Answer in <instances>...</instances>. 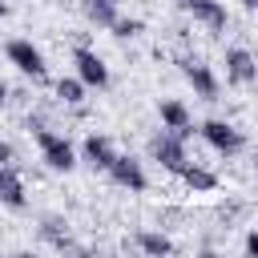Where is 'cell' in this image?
<instances>
[{
  "label": "cell",
  "instance_id": "6da1fadb",
  "mask_svg": "<svg viewBox=\"0 0 258 258\" xmlns=\"http://www.w3.org/2000/svg\"><path fill=\"white\" fill-rule=\"evenodd\" d=\"M32 125V137H36V145H40V157H44V165L48 169H60V173H69L73 165H77V149L60 137V133H52V129H44L40 121H28Z\"/></svg>",
  "mask_w": 258,
  "mask_h": 258
},
{
  "label": "cell",
  "instance_id": "7a4b0ae2",
  "mask_svg": "<svg viewBox=\"0 0 258 258\" xmlns=\"http://www.w3.org/2000/svg\"><path fill=\"white\" fill-rule=\"evenodd\" d=\"M149 157H153L161 169H169V173H181V169L189 165V157H185V141H181V137H173L169 129H165V133H157V137L149 141Z\"/></svg>",
  "mask_w": 258,
  "mask_h": 258
},
{
  "label": "cell",
  "instance_id": "3957f363",
  "mask_svg": "<svg viewBox=\"0 0 258 258\" xmlns=\"http://www.w3.org/2000/svg\"><path fill=\"white\" fill-rule=\"evenodd\" d=\"M198 133H202V141H206L210 149H218V153H226V157H234V153L246 145V141H242V133H238L230 121H218V117H214V121H202V125H198Z\"/></svg>",
  "mask_w": 258,
  "mask_h": 258
},
{
  "label": "cell",
  "instance_id": "277c9868",
  "mask_svg": "<svg viewBox=\"0 0 258 258\" xmlns=\"http://www.w3.org/2000/svg\"><path fill=\"white\" fill-rule=\"evenodd\" d=\"M8 60L24 73V77H32V81H44L48 77V64H44V56H40V48L32 44V40H8Z\"/></svg>",
  "mask_w": 258,
  "mask_h": 258
},
{
  "label": "cell",
  "instance_id": "5b68a950",
  "mask_svg": "<svg viewBox=\"0 0 258 258\" xmlns=\"http://www.w3.org/2000/svg\"><path fill=\"white\" fill-rule=\"evenodd\" d=\"M73 64H77V77L85 81V89H105L109 85V69L93 48H85V44L73 48Z\"/></svg>",
  "mask_w": 258,
  "mask_h": 258
},
{
  "label": "cell",
  "instance_id": "8992f818",
  "mask_svg": "<svg viewBox=\"0 0 258 258\" xmlns=\"http://www.w3.org/2000/svg\"><path fill=\"white\" fill-rule=\"evenodd\" d=\"M109 177H113L121 189H129V194H141V189L149 185V177H145L141 161H137V157H129V153H117V161L109 165Z\"/></svg>",
  "mask_w": 258,
  "mask_h": 258
},
{
  "label": "cell",
  "instance_id": "52a82bcc",
  "mask_svg": "<svg viewBox=\"0 0 258 258\" xmlns=\"http://www.w3.org/2000/svg\"><path fill=\"white\" fill-rule=\"evenodd\" d=\"M226 81L230 85H254L258 81V60L246 48H230L226 52Z\"/></svg>",
  "mask_w": 258,
  "mask_h": 258
},
{
  "label": "cell",
  "instance_id": "ba28073f",
  "mask_svg": "<svg viewBox=\"0 0 258 258\" xmlns=\"http://www.w3.org/2000/svg\"><path fill=\"white\" fill-rule=\"evenodd\" d=\"M157 113H161V125H165V129H169L173 137H181V141H185V137L194 133V121H189V109H185V105H181L177 97H165V101L157 105Z\"/></svg>",
  "mask_w": 258,
  "mask_h": 258
},
{
  "label": "cell",
  "instance_id": "9c48e42d",
  "mask_svg": "<svg viewBox=\"0 0 258 258\" xmlns=\"http://www.w3.org/2000/svg\"><path fill=\"white\" fill-rule=\"evenodd\" d=\"M185 12H194V20H202L210 32H222L226 28V4L222 0H177Z\"/></svg>",
  "mask_w": 258,
  "mask_h": 258
},
{
  "label": "cell",
  "instance_id": "30bf717a",
  "mask_svg": "<svg viewBox=\"0 0 258 258\" xmlns=\"http://www.w3.org/2000/svg\"><path fill=\"white\" fill-rule=\"evenodd\" d=\"M181 73H185V81L194 85L198 97H206V101L218 97V77H214L210 64H202V60H181Z\"/></svg>",
  "mask_w": 258,
  "mask_h": 258
},
{
  "label": "cell",
  "instance_id": "8fae6325",
  "mask_svg": "<svg viewBox=\"0 0 258 258\" xmlns=\"http://www.w3.org/2000/svg\"><path fill=\"white\" fill-rule=\"evenodd\" d=\"M81 157H85L93 169H105V173H109V165L117 161V149H113V141H109V137L89 133V137H85V145H81Z\"/></svg>",
  "mask_w": 258,
  "mask_h": 258
},
{
  "label": "cell",
  "instance_id": "7c38bea8",
  "mask_svg": "<svg viewBox=\"0 0 258 258\" xmlns=\"http://www.w3.org/2000/svg\"><path fill=\"white\" fill-rule=\"evenodd\" d=\"M0 206L8 210H24L28 206V194H24V181L12 165H0Z\"/></svg>",
  "mask_w": 258,
  "mask_h": 258
},
{
  "label": "cell",
  "instance_id": "4fadbf2b",
  "mask_svg": "<svg viewBox=\"0 0 258 258\" xmlns=\"http://www.w3.org/2000/svg\"><path fill=\"white\" fill-rule=\"evenodd\" d=\"M81 12L97 24V28H113L121 16H117V0H81Z\"/></svg>",
  "mask_w": 258,
  "mask_h": 258
},
{
  "label": "cell",
  "instance_id": "5bb4252c",
  "mask_svg": "<svg viewBox=\"0 0 258 258\" xmlns=\"http://www.w3.org/2000/svg\"><path fill=\"white\" fill-rule=\"evenodd\" d=\"M137 246H141L149 258H173V242H169L165 234H157V230H141V234H137Z\"/></svg>",
  "mask_w": 258,
  "mask_h": 258
},
{
  "label": "cell",
  "instance_id": "9a60e30c",
  "mask_svg": "<svg viewBox=\"0 0 258 258\" xmlns=\"http://www.w3.org/2000/svg\"><path fill=\"white\" fill-rule=\"evenodd\" d=\"M177 177H181V181H185L189 189H198V194H210V189L218 185V177H214L210 169H202V165H185V169H181Z\"/></svg>",
  "mask_w": 258,
  "mask_h": 258
},
{
  "label": "cell",
  "instance_id": "2e32d148",
  "mask_svg": "<svg viewBox=\"0 0 258 258\" xmlns=\"http://www.w3.org/2000/svg\"><path fill=\"white\" fill-rule=\"evenodd\" d=\"M56 97H60L64 105H81V101H85V81H81V77H60V81H56Z\"/></svg>",
  "mask_w": 258,
  "mask_h": 258
},
{
  "label": "cell",
  "instance_id": "e0dca14e",
  "mask_svg": "<svg viewBox=\"0 0 258 258\" xmlns=\"http://www.w3.org/2000/svg\"><path fill=\"white\" fill-rule=\"evenodd\" d=\"M40 234H44V238H48L56 250L73 246V238H69V230H64V222H60V218H44V222H40Z\"/></svg>",
  "mask_w": 258,
  "mask_h": 258
},
{
  "label": "cell",
  "instance_id": "ac0fdd59",
  "mask_svg": "<svg viewBox=\"0 0 258 258\" xmlns=\"http://www.w3.org/2000/svg\"><path fill=\"white\" fill-rule=\"evenodd\" d=\"M141 32V20H117L113 24V36H121V40H129V36H137Z\"/></svg>",
  "mask_w": 258,
  "mask_h": 258
},
{
  "label": "cell",
  "instance_id": "d6986e66",
  "mask_svg": "<svg viewBox=\"0 0 258 258\" xmlns=\"http://www.w3.org/2000/svg\"><path fill=\"white\" fill-rule=\"evenodd\" d=\"M246 254H250V258H258V230H250V234H246Z\"/></svg>",
  "mask_w": 258,
  "mask_h": 258
},
{
  "label": "cell",
  "instance_id": "ffe728a7",
  "mask_svg": "<svg viewBox=\"0 0 258 258\" xmlns=\"http://www.w3.org/2000/svg\"><path fill=\"white\" fill-rule=\"evenodd\" d=\"M8 161H12V145H8V141H0V165H8Z\"/></svg>",
  "mask_w": 258,
  "mask_h": 258
},
{
  "label": "cell",
  "instance_id": "44dd1931",
  "mask_svg": "<svg viewBox=\"0 0 258 258\" xmlns=\"http://www.w3.org/2000/svg\"><path fill=\"white\" fill-rule=\"evenodd\" d=\"M198 258H226V254H218V250H202Z\"/></svg>",
  "mask_w": 258,
  "mask_h": 258
},
{
  "label": "cell",
  "instance_id": "7402d4cb",
  "mask_svg": "<svg viewBox=\"0 0 258 258\" xmlns=\"http://www.w3.org/2000/svg\"><path fill=\"white\" fill-rule=\"evenodd\" d=\"M4 101H8V85L0 81V105H4Z\"/></svg>",
  "mask_w": 258,
  "mask_h": 258
},
{
  "label": "cell",
  "instance_id": "603a6c76",
  "mask_svg": "<svg viewBox=\"0 0 258 258\" xmlns=\"http://www.w3.org/2000/svg\"><path fill=\"white\" fill-rule=\"evenodd\" d=\"M242 4H246V8H258V0H242Z\"/></svg>",
  "mask_w": 258,
  "mask_h": 258
},
{
  "label": "cell",
  "instance_id": "cb8c5ba5",
  "mask_svg": "<svg viewBox=\"0 0 258 258\" xmlns=\"http://www.w3.org/2000/svg\"><path fill=\"white\" fill-rule=\"evenodd\" d=\"M0 16H8V4H4V0H0Z\"/></svg>",
  "mask_w": 258,
  "mask_h": 258
},
{
  "label": "cell",
  "instance_id": "d4e9b609",
  "mask_svg": "<svg viewBox=\"0 0 258 258\" xmlns=\"http://www.w3.org/2000/svg\"><path fill=\"white\" fill-rule=\"evenodd\" d=\"M0 258H4V254H0Z\"/></svg>",
  "mask_w": 258,
  "mask_h": 258
}]
</instances>
